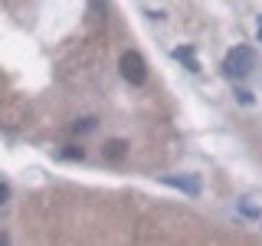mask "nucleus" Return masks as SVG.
Listing matches in <instances>:
<instances>
[{"label":"nucleus","instance_id":"1","mask_svg":"<svg viewBox=\"0 0 262 246\" xmlns=\"http://www.w3.org/2000/svg\"><path fill=\"white\" fill-rule=\"evenodd\" d=\"M252 66H256V53H252L249 46H236V49H229L223 69H226V76L243 79V76H249V72H252Z\"/></svg>","mask_w":262,"mask_h":246},{"label":"nucleus","instance_id":"2","mask_svg":"<svg viewBox=\"0 0 262 246\" xmlns=\"http://www.w3.org/2000/svg\"><path fill=\"white\" fill-rule=\"evenodd\" d=\"M118 69H121V76H125V82H131V86H144V79H147V63H144L141 53H135V49L121 53Z\"/></svg>","mask_w":262,"mask_h":246},{"label":"nucleus","instance_id":"3","mask_svg":"<svg viewBox=\"0 0 262 246\" xmlns=\"http://www.w3.org/2000/svg\"><path fill=\"white\" fill-rule=\"evenodd\" d=\"M125 151H128V141H125V138H108L105 148H102L105 161H121V158H125Z\"/></svg>","mask_w":262,"mask_h":246},{"label":"nucleus","instance_id":"4","mask_svg":"<svg viewBox=\"0 0 262 246\" xmlns=\"http://www.w3.org/2000/svg\"><path fill=\"white\" fill-rule=\"evenodd\" d=\"M164 184L177 187V191H187V194H200V180L196 177H164Z\"/></svg>","mask_w":262,"mask_h":246},{"label":"nucleus","instance_id":"5","mask_svg":"<svg viewBox=\"0 0 262 246\" xmlns=\"http://www.w3.org/2000/svg\"><path fill=\"white\" fill-rule=\"evenodd\" d=\"M174 56H177L180 63H187V69H190V72H200V63H196V56H193V49H190V46L174 49Z\"/></svg>","mask_w":262,"mask_h":246},{"label":"nucleus","instance_id":"6","mask_svg":"<svg viewBox=\"0 0 262 246\" xmlns=\"http://www.w3.org/2000/svg\"><path fill=\"white\" fill-rule=\"evenodd\" d=\"M62 158H66V161H82V158H85V148H76V145H69V148L62 151Z\"/></svg>","mask_w":262,"mask_h":246},{"label":"nucleus","instance_id":"7","mask_svg":"<svg viewBox=\"0 0 262 246\" xmlns=\"http://www.w3.org/2000/svg\"><path fill=\"white\" fill-rule=\"evenodd\" d=\"M72 128H76V131H92V128H95V118H82V121H76Z\"/></svg>","mask_w":262,"mask_h":246},{"label":"nucleus","instance_id":"8","mask_svg":"<svg viewBox=\"0 0 262 246\" xmlns=\"http://www.w3.org/2000/svg\"><path fill=\"white\" fill-rule=\"evenodd\" d=\"M7 200H10V187H7V184H4V180H0V207H4V203H7Z\"/></svg>","mask_w":262,"mask_h":246},{"label":"nucleus","instance_id":"9","mask_svg":"<svg viewBox=\"0 0 262 246\" xmlns=\"http://www.w3.org/2000/svg\"><path fill=\"white\" fill-rule=\"evenodd\" d=\"M236 98H239V102H243V105H252V95H249V92H246V89H236Z\"/></svg>","mask_w":262,"mask_h":246},{"label":"nucleus","instance_id":"10","mask_svg":"<svg viewBox=\"0 0 262 246\" xmlns=\"http://www.w3.org/2000/svg\"><path fill=\"white\" fill-rule=\"evenodd\" d=\"M7 243H10V236H7V233H0V246H7Z\"/></svg>","mask_w":262,"mask_h":246},{"label":"nucleus","instance_id":"11","mask_svg":"<svg viewBox=\"0 0 262 246\" xmlns=\"http://www.w3.org/2000/svg\"><path fill=\"white\" fill-rule=\"evenodd\" d=\"M259 39H262V20H259Z\"/></svg>","mask_w":262,"mask_h":246}]
</instances>
